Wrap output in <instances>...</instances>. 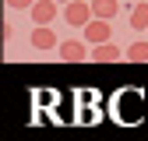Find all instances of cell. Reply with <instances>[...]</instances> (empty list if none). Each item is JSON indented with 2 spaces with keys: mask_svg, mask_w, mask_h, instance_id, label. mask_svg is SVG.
<instances>
[{
  "mask_svg": "<svg viewBox=\"0 0 148 141\" xmlns=\"http://www.w3.org/2000/svg\"><path fill=\"white\" fill-rule=\"evenodd\" d=\"M64 21L74 25V28H85L92 21V4H85V0H71V4H64Z\"/></svg>",
  "mask_w": 148,
  "mask_h": 141,
  "instance_id": "cell-1",
  "label": "cell"
},
{
  "mask_svg": "<svg viewBox=\"0 0 148 141\" xmlns=\"http://www.w3.org/2000/svg\"><path fill=\"white\" fill-rule=\"evenodd\" d=\"M88 57V46L81 39H60V60L64 64H81Z\"/></svg>",
  "mask_w": 148,
  "mask_h": 141,
  "instance_id": "cell-2",
  "label": "cell"
},
{
  "mask_svg": "<svg viewBox=\"0 0 148 141\" xmlns=\"http://www.w3.org/2000/svg\"><path fill=\"white\" fill-rule=\"evenodd\" d=\"M113 39V28H109V21H102V18H92V21L85 25V42H109Z\"/></svg>",
  "mask_w": 148,
  "mask_h": 141,
  "instance_id": "cell-3",
  "label": "cell"
},
{
  "mask_svg": "<svg viewBox=\"0 0 148 141\" xmlns=\"http://www.w3.org/2000/svg\"><path fill=\"white\" fill-rule=\"evenodd\" d=\"M57 7H60L57 0H35V4L28 7V11H32V21H35V25H49L53 18H57Z\"/></svg>",
  "mask_w": 148,
  "mask_h": 141,
  "instance_id": "cell-4",
  "label": "cell"
},
{
  "mask_svg": "<svg viewBox=\"0 0 148 141\" xmlns=\"http://www.w3.org/2000/svg\"><path fill=\"white\" fill-rule=\"evenodd\" d=\"M88 57L95 60V64H113V60H120V57H123V49H120L113 39H109V42H99V46H92V53H88Z\"/></svg>",
  "mask_w": 148,
  "mask_h": 141,
  "instance_id": "cell-5",
  "label": "cell"
},
{
  "mask_svg": "<svg viewBox=\"0 0 148 141\" xmlns=\"http://www.w3.org/2000/svg\"><path fill=\"white\" fill-rule=\"evenodd\" d=\"M120 11V0H92V18H102V21H113Z\"/></svg>",
  "mask_w": 148,
  "mask_h": 141,
  "instance_id": "cell-6",
  "label": "cell"
},
{
  "mask_svg": "<svg viewBox=\"0 0 148 141\" xmlns=\"http://www.w3.org/2000/svg\"><path fill=\"white\" fill-rule=\"evenodd\" d=\"M57 42H60V39L53 35V28H49V25H39V28L32 32V46H35V49H53Z\"/></svg>",
  "mask_w": 148,
  "mask_h": 141,
  "instance_id": "cell-7",
  "label": "cell"
},
{
  "mask_svg": "<svg viewBox=\"0 0 148 141\" xmlns=\"http://www.w3.org/2000/svg\"><path fill=\"white\" fill-rule=\"evenodd\" d=\"M131 28H148V4H131Z\"/></svg>",
  "mask_w": 148,
  "mask_h": 141,
  "instance_id": "cell-8",
  "label": "cell"
},
{
  "mask_svg": "<svg viewBox=\"0 0 148 141\" xmlns=\"http://www.w3.org/2000/svg\"><path fill=\"white\" fill-rule=\"evenodd\" d=\"M123 57H127V60H134V64L148 60V42H134L131 49H123Z\"/></svg>",
  "mask_w": 148,
  "mask_h": 141,
  "instance_id": "cell-9",
  "label": "cell"
},
{
  "mask_svg": "<svg viewBox=\"0 0 148 141\" xmlns=\"http://www.w3.org/2000/svg\"><path fill=\"white\" fill-rule=\"evenodd\" d=\"M35 0H7V7H14V11H25V7H32Z\"/></svg>",
  "mask_w": 148,
  "mask_h": 141,
  "instance_id": "cell-10",
  "label": "cell"
},
{
  "mask_svg": "<svg viewBox=\"0 0 148 141\" xmlns=\"http://www.w3.org/2000/svg\"><path fill=\"white\" fill-rule=\"evenodd\" d=\"M11 35H14V28H11V25H0V42H7Z\"/></svg>",
  "mask_w": 148,
  "mask_h": 141,
  "instance_id": "cell-11",
  "label": "cell"
},
{
  "mask_svg": "<svg viewBox=\"0 0 148 141\" xmlns=\"http://www.w3.org/2000/svg\"><path fill=\"white\" fill-rule=\"evenodd\" d=\"M120 4H134V0H120Z\"/></svg>",
  "mask_w": 148,
  "mask_h": 141,
  "instance_id": "cell-12",
  "label": "cell"
},
{
  "mask_svg": "<svg viewBox=\"0 0 148 141\" xmlns=\"http://www.w3.org/2000/svg\"><path fill=\"white\" fill-rule=\"evenodd\" d=\"M57 4H71V0H57Z\"/></svg>",
  "mask_w": 148,
  "mask_h": 141,
  "instance_id": "cell-13",
  "label": "cell"
}]
</instances>
